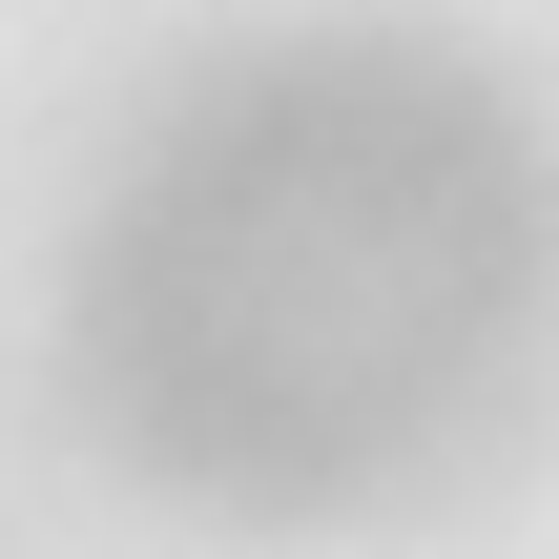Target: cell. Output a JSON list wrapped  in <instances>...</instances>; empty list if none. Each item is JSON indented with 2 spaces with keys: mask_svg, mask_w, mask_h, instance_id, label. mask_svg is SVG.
<instances>
[{
  "mask_svg": "<svg viewBox=\"0 0 559 559\" xmlns=\"http://www.w3.org/2000/svg\"><path fill=\"white\" fill-rule=\"evenodd\" d=\"M539 290V207H519V145L415 83V62H290V83H228L145 207V394L207 436V456H394L436 394L498 373Z\"/></svg>",
  "mask_w": 559,
  "mask_h": 559,
  "instance_id": "1",
  "label": "cell"
}]
</instances>
